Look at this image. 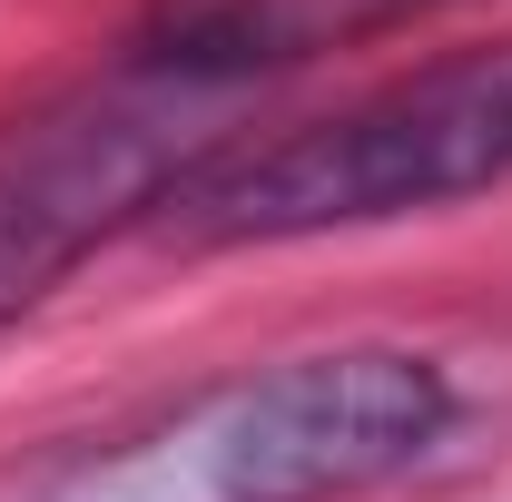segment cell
<instances>
[{"mask_svg": "<svg viewBox=\"0 0 512 502\" xmlns=\"http://www.w3.org/2000/svg\"><path fill=\"white\" fill-rule=\"evenodd\" d=\"M217 99L227 89H197L158 60H119L109 79L0 128V325L40 306L109 227L158 207L197 158H217Z\"/></svg>", "mask_w": 512, "mask_h": 502, "instance_id": "3", "label": "cell"}, {"mask_svg": "<svg viewBox=\"0 0 512 502\" xmlns=\"http://www.w3.org/2000/svg\"><path fill=\"white\" fill-rule=\"evenodd\" d=\"M444 424L453 394L424 355L345 345L207 384L119 453L60 473L40 502H345L414 473Z\"/></svg>", "mask_w": 512, "mask_h": 502, "instance_id": "1", "label": "cell"}, {"mask_svg": "<svg viewBox=\"0 0 512 502\" xmlns=\"http://www.w3.org/2000/svg\"><path fill=\"white\" fill-rule=\"evenodd\" d=\"M414 10H444V0H148L128 60H158L197 89H237L256 69H296L316 50L375 40Z\"/></svg>", "mask_w": 512, "mask_h": 502, "instance_id": "4", "label": "cell"}, {"mask_svg": "<svg viewBox=\"0 0 512 502\" xmlns=\"http://www.w3.org/2000/svg\"><path fill=\"white\" fill-rule=\"evenodd\" d=\"M503 178H512V40L434 60L286 138L217 148L158 207L188 247H256V237H325V227L453 207Z\"/></svg>", "mask_w": 512, "mask_h": 502, "instance_id": "2", "label": "cell"}]
</instances>
